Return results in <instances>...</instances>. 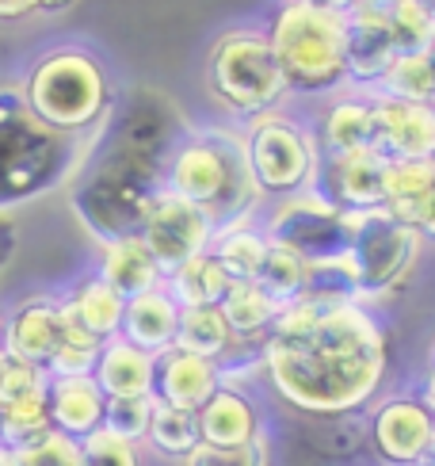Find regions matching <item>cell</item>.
Segmentation results:
<instances>
[{"label": "cell", "mask_w": 435, "mask_h": 466, "mask_svg": "<svg viewBox=\"0 0 435 466\" xmlns=\"http://www.w3.org/2000/svg\"><path fill=\"white\" fill-rule=\"evenodd\" d=\"M389 367L382 321L363 302L294 299L264 340V375L287 405L309 417H344L379 394Z\"/></svg>", "instance_id": "6da1fadb"}, {"label": "cell", "mask_w": 435, "mask_h": 466, "mask_svg": "<svg viewBox=\"0 0 435 466\" xmlns=\"http://www.w3.org/2000/svg\"><path fill=\"white\" fill-rule=\"evenodd\" d=\"M187 130L184 111L157 88H134L115 100L69 180L73 215L100 245L137 238L149 203L165 191L172 149Z\"/></svg>", "instance_id": "7a4b0ae2"}, {"label": "cell", "mask_w": 435, "mask_h": 466, "mask_svg": "<svg viewBox=\"0 0 435 466\" xmlns=\"http://www.w3.org/2000/svg\"><path fill=\"white\" fill-rule=\"evenodd\" d=\"M165 187L195 203L214 222V233L256 218L260 187L248 168V146L241 127H203L187 130L172 149Z\"/></svg>", "instance_id": "3957f363"}, {"label": "cell", "mask_w": 435, "mask_h": 466, "mask_svg": "<svg viewBox=\"0 0 435 466\" xmlns=\"http://www.w3.org/2000/svg\"><path fill=\"white\" fill-rule=\"evenodd\" d=\"M88 142L38 123L24 88L0 85V215L66 187L81 168Z\"/></svg>", "instance_id": "277c9868"}, {"label": "cell", "mask_w": 435, "mask_h": 466, "mask_svg": "<svg viewBox=\"0 0 435 466\" xmlns=\"http://www.w3.org/2000/svg\"><path fill=\"white\" fill-rule=\"evenodd\" d=\"M268 43L287 81L290 100H332L348 92V31L344 15L279 0L268 19Z\"/></svg>", "instance_id": "5b68a950"}, {"label": "cell", "mask_w": 435, "mask_h": 466, "mask_svg": "<svg viewBox=\"0 0 435 466\" xmlns=\"http://www.w3.org/2000/svg\"><path fill=\"white\" fill-rule=\"evenodd\" d=\"M24 96L38 123L76 138H92L115 107V88L104 62L81 46L54 50L35 62Z\"/></svg>", "instance_id": "8992f818"}, {"label": "cell", "mask_w": 435, "mask_h": 466, "mask_svg": "<svg viewBox=\"0 0 435 466\" xmlns=\"http://www.w3.org/2000/svg\"><path fill=\"white\" fill-rule=\"evenodd\" d=\"M207 88L214 104L241 123L287 107L290 100L264 27H229L214 38L207 54Z\"/></svg>", "instance_id": "52a82bcc"}, {"label": "cell", "mask_w": 435, "mask_h": 466, "mask_svg": "<svg viewBox=\"0 0 435 466\" xmlns=\"http://www.w3.org/2000/svg\"><path fill=\"white\" fill-rule=\"evenodd\" d=\"M241 130L248 146L252 180L264 199L275 203L318 187V172H321L318 134H313V123L302 119L290 104L245 123Z\"/></svg>", "instance_id": "ba28073f"}, {"label": "cell", "mask_w": 435, "mask_h": 466, "mask_svg": "<svg viewBox=\"0 0 435 466\" xmlns=\"http://www.w3.org/2000/svg\"><path fill=\"white\" fill-rule=\"evenodd\" d=\"M420 233L398 222L386 207L367 210V215H351V229H348V260L359 276V290L363 302L382 299L389 290H398L412 264L420 257Z\"/></svg>", "instance_id": "9c48e42d"}, {"label": "cell", "mask_w": 435, "mask_h": 466, "mask_svg": "<svg viewBox=\"0 0 435 466\" xmlns=\"http://www.w3.org/2000/svg\"><path fill=\"white\" fill-rule=\"evenodd\" d=\"M260 229L268 233L271 245H283L290 252H298L306 264H318L348 252L351 215L325 203L318 191H302V196L275 199Z\"/></svg>", "instance_id": "30bf717a"}, {"label": "cell", "mask_w": 435, "mask_h": 466, "mask_svg": "<svg viewBox=\"0 0 435 466\" xmlns=\"http://www.w3.org/2000/svg\"><path fill=\"white\" fill-rule=\"evenodd\" d=\"M137 238L146 241V248L153 252V260L161 264V271H176L180 264H187L191 257L210 248L214 241V222L203 215L195 203L180 199L176 191H161L149 210H146V222L137 229Z\"/></svg>", "instance_id": "8fae6325"}, {"label": "cell", "mask_w": 435, "mask_h": 466, "mask_svg": "<svg viewBox=\"0 0 435 466\" xmlns=\"http://www.w3.org/2000/svg\"><path fill=\"white\" fill-rule=\"evenodd\" d=\"M318 196L344 215H367L386 207V157L379 149L344 153V157H321Z\"/></svg>", "instance_id": "7c38bea8"}, {"label": "cell", "mask_w": 435, "mask_h": 466, "mask_svg": "<svg viewBox=\"0 0 435 466\" xmlns=\"http://www.w3.org/2000/svg\"><path fill=\"white\" fill-rule=\"evenodd\" d=\"M374 448L389 466H420L435 459V420L417 394H398L379 405L370 420Z\"/></svg>", "instance_id": "4fadbf2b"}, {"label": "cell", "mask_w": 435, "mask_h": 466, "mask_svg": "<svg viewBox=\"0 0 435 466\" xmlns=\"http://www.w3.org/2000/svg\"><path fill=\"white\" fill-rule=\"evenodd\" d=\"M374 100V149L386 161L435 157V104H409L370 92Z\"/></svg>", "instance_id": "5bb4252c"}, {"label": "cell", "mask_w": 435, "mask_h": 466, "mask_svg": "<svg viewBox=\"0 0 435 466\" xmlns=\"http://www.w3.org/2000/svg\"><path fill=\"white\" fill-rule=\"evenodd\" d=\"M344 31H348V85L355 92H374L389 73V66L401 57L393 31L386 24V12L359 0L344 15Z\"/></svg>", "instance_id": "9a60e30c"}, {"label": "cell", "mask_w": 435, "mask_h": 466, "mask_svg": "<svg viewBox=\"0 0 435 466\" xmlns=\"http://www.w3.org/2000/svg\"><path fill=\"white\" fill-rule=\"evenodd\" d=\"M218 390H222V367L214 360L191 356L184 348H168L153 363V401L161 405L199 413Z\"/></svg>", "instance_id": "2e32d148"}, {"label": "cell", "mask_w": 435, "mask_h": 466, "mask_svg": "<svg viewBox=\"0 0 435 466\" xmlns=\"http://www.w3.org/2000/svg\"><path fill=\"white\" fill-rule=\"evenodd\" d=\"M313 134H318L321 157H344V153L374 149V100L370 92H340L321 104L313 115Z\"/></svg>", "instance_id": "e0dca14e"}, {"label": "cell", "mask_w": 435, "mask_h": 466, "mask_svg": "<svg viewBox=\"0 0 435 466\" xmlns=\"http://www.w3.org/2000/svg\"><path fill=\"white\" fill-rule=\"evenodd\" d=\"M57 340H62V302L54 299L19 302L12 318L5 321V352L43 367V371L57 352Z\"/></svg>", "instance_id": "ac0fdd59"}, {"label": "cell", "mask_w": 435, "mask_h": 466, "mask_svg": "<svg viewBox=\"0 0 435 466\" xmlns=\"http://www.w3.org/2000/svg\"><path fill=\"white\" fill-rule=\"evenodd\" d=\"M46 410L54 432H62L69 440H88L92 432L104 429V410L107 394L96 386L92 375H73V379H50L46 390Z\"/></svg>", "instance_id": "d6986e66"}, {"label": "cell", "mask_w": 435, "mask_h": 466, "mask_svg": "<svg viewBox=\"0 0 435 466\" xmlns=\"http://www.w3.org/2000/svg\"><path fill=\"white\" fill-rule=\"evenodd\" d=\"M199 436L207 448H248L260 443V410L241 386H222L199 413Z\"/></svg>", "instance_id": "ffe728a7"}, {"label": "cell", "mask_w": 435, "mask_h": 466, "mask_svg": "<svg viewBox=\"0 0 435 466\" xmlns=\"http://www.w3.org/2000/svg\"><path fill=\"white\" fill-rule=\"evenodd\" d=\"M176 329H180V302H176L165 287H157V290H146V295L126 302L118 337L149 356H161L176 344Z\"/></svg>", "instance_id": "44dd1931"}, {"label": "cell", "mask_w": 435, "mask_h": 466, "mask_svg": "<svg viewBox=\"0 0 435 466\" xmlns=\"http://www.w3.org/2000/svg\"><path fill=\"white\" fill-rule=\"evenodd\" d=\"M153 363L157 356L134 348L123 337H111L104 340V352L96 360L92 379L107 398H146L153 394Z\"/></svg>", "instance_id": "7402d4cb"}, {"label": "cell", "mask_w": 435, "mask_h": 466, "mask_svg": "<svg viewBox=\"0 0 435 466\" xmlns=\"http://www.w3.org/2000/svg\"><path fill=\"white\" fill-rule=\"evenodd\" d=\"M96 276H100L107 287H115L126 302L146 295V290L165 287V271L153 260V252L146 248L142 238H123V241L104 245L100 271H96Z\"/></svg>", "instance_id": "603a6c76"}, {"label": "cell", "mask_w": 435, "mask_h": 466, "mask_svg": "<svg viewBox=\"0 0 435 466\" xmlns=\"http://www.w3.org/2000/svg\"><path fill=\"white\" fill-rule=\"evenodd\" d=\"M218 309H222V318H226L229 333L237 340L264 344L268 333H271V325L279 321V314H283V302H275L256 279H245V283H229L226 299L218 302Z\"/></svg>", "instance_id": "cb8c5ba5"}, {"label": "cell", "mask_w": 435, "mask_h": 466, "mask_svg": "<svg viewBox=\"0 0 435 466\" xmlns=\"http://www.w3.org/2000/svg\"><path fill=\"white\" fill-rule=\"evenodd\" d=\"M62 306L69 309V318H73L76 325L88 329V333L100 337V340L118 337V329H123L126 299L118 295L115 287H107L100 276H85V279L62 299Z\"/></svg>", "instance_id": "d4e9b609"}, {"label": "cell", "mask_w": 435, "mask_h": 466, "mask_svg": "<svg viewBox=\"0 0 435 466\" xmlns=\"http://www.w3.org/2000/svg\"><path fill=\"white\" fill-rule=\"evenodd\" d=\"M268 233L256 226V222H241V226H226L214 233L210 241V257L222 264V271L233 279V283H245V279H256L260 268L268 260Z\"/></svg>", "instance_id": "484cf974"}, {"label": "cell", "mask_w": 435, "mask_h": 466, "mask_svg": "<svg viewBox=\"0 0 435 466\" xmlns=\"http://www.w3.org/2000/svg\"><path fill=\"white\" fill-rule=\"evenodd\" d=\"M229 276L222 271V264H218L210 257V248L199 252V257H191L187 264H180L176 271H168L165 276V290L180 302V309H191V306H218L226 299L229 290Z\"/></svg>", "instance_id": "4316f807"}, {"label": "cell", "mask_w": 435, "mask_h": 466, "mask_svg": "<svg viewBox=\"0 0 435 466\" xmlns=\"http://www.w3.org/2000/svg\"><path fill=\"white\" fill-rule=\"evenodd\" d=\"M172 348H184L191 356H203V360H222L229 348H233V333L222 318L218 306H191L180 309V329H176V344Z\"/></svg>", "instance_id": "83f0119b"}, {"label": "cell", "mask_w": 435, "mask_h": 466, "mask_svg": "<svg viewBox=\"0 0 435 466\" xmlns=\"http://www.w3.org/2000/svg\"><path fill=\"white\" fill-rule=\"evenodd\" d=\"M302 299L309 302H321V306H348V302H363V290H359V276L344 257H332V260H318L306 268V290ZM367 306V302H363Z\"/></svg>", "instance_id": "f1b7e54d"}, {"label": "cell", "mask_w": 435, "mask_h": 466, "mask_svg": "<svg viewBox=\"0 0 435 466\" xmlns=\"http://www.w3.org/2000/svg\"><path fill=\"white\" fill-rule=\"evenodd\" d=\"M435 191V157L431 161H386V210L405 218L420 199Z\"/></svg>", "instance_id": "f546056e"}, {"label": "cell", "mask_w": 435, "mask_h": 466, "mask_svg": "<svg viewBox=\"0 0 435 466\" xmlns=\"http://www.w3.org/2000/svg\"><path fill=\"white\" fill-rule=\"evenodd\" d=\"M57 302H62V299H57ZM100 352H104V340L92 337L88 329L76 325V321L69 318V309L62 306V340H57V352H54V360H50V367H46V375H50V379L92 375Z\"/></svg>", "instance_id": "4dcf8cb0"}, {"label": "cell", "mask_w": 435, "mask_h": 466, "mask_svg": "<svg viewBox=\"0 0 435 466\" xmlns=\"http://www.w3.org/2000/svg\"><path fill=\"white\" fill-rule=\"evenodd\" d=\"M149 443L161 455H176V459H187L195 448L203 443L199 436V417L187 413V410H172V405L157 401L153 420H149Z\"/></svg>", "instance_id": "1f68e13d"}, {"label": "cell", "mask_w": 435, "mask_h": 466, "mask_svg": "<svg viewBox=\"0 0 435 466\" xmlns=\"http://www.w3.org/2000/svg\"><path fill=\"white\" fill-rule=\"evenodd\" d=\"M389 100H409V104H435V76L428 66V54H401L374 88Z\"/></svg>", "instance_id": "d6a6232c"}, {"label": "cell", "mask_w": 435, "mask_h": 466, "mask_svg": "<svg viewBox=\"0 0 435 466\" xmlns=\"http://www.w3.org/2000/svg\"><path fill=\"white\" fill-rule=\"evenodd\" d=\"M386 12V24L393 31L398 54H424L428 43L435 38V12L424 0H393Z\"/></svg>", "instance_id": "836d02e7"}, {"label": "cell", "mask_w": 435, "mask_h": 466, "mask_svg": "<svg viewBox=\"0 0 435 466\" xmlns=\"http://www.w3.org/2000/svg\"><path fill=\"white\" fill-rule=\"evenodd\" d=\"M306 260L298 257V252H290L283 245H271L268 248V260L260 268V276H256V283H260L268 295L275 302H294V299H302V290H306Z\"/></svg>", "instance_id": "e575fe53"}, {"label": "cell", "mask_w": 435, "mask_h": 466, "mask_svg": "<svg viewBox=\"0 0 435 466\" xmlns=\"http://www.w3.org/2000/svg\"><path fill=\"white\" fill-rule=\"evenodd\" d=\"M50 390V375L43 371V367L35 363H24L15 356H0V417H5L8 410H15V405L24 401H35V398H46Z\"/></svg>", "instance_id": "d590c367"}, {"label": "cell", "mask_w": 435, "mask_h": 466, "mask_svg": "<svg viewBox=\"0 0 435 466\" xmlns=\"http://www.w3.org/2000/svg\"><path fill=\"white\" fill-rule=\"evenodd\" d=\"M157 401L153 394L146 398H107V410H104V429L126 443H137L149 436V420H153Z\"/></svg>", "instance_id": "8d00e7d4"}, {"label": "cell", "mask_w": 435, "mask_h": 466, "mask_svg": "<svg viewBox=\"0 0 435 466\" xmlns=\"http://www.w3.org/2000/svg\"><path fill=\"white\" fill-rule=\"evenodd\" d=\"M81 466H137V451L134 443L100 429L88 440H81Z\"/></svg>", "instance_id": "74e56055"}, {"label": "cell", "mask_w": 435, "mask_h": 466, "mask_svg": "<svg viewBox=\"0 0 435 466\" xmlns=\"http://www.w3.org/2000/svg\"><path fill=\"white\" fill-rule=\"evenodd\" d=\"M15 466H81V443L62 432H50L35 448L15 451Z\"/></svg>", "instance_id": "f35d334b"}, {"label": "cell", "mask_w": 435, "mask_h": 466, "mask_svg": "<svg viewBox=\"0 0 435 466\" xmlns=\"http://www.w3.org/2000/svg\"><path fill=\"white\" fill-rule=\"evenodd\" d=\"M187 466H264V443H248V448H207L199 443Z\"/></svg>", "instance_id": "ab89813d"}, {"label": "cell", "mask_w": 435, "mask_h": 466, "mask_svg": "<svg viewBox=\"0 0 435 466\" xmlns=\"http://www.w3.org/2000/svg\"><path fill=\"white\" fill-rule=\"evenodd\" d=\"M401 222L417 229L420 238H431V241H435V191H431L428 199H420L417 207H412V210H409V215H405Z\"/></svg>", "instance_id": "60d3db41"}, {"label": "cell", "mask_w": 435, "mask_h": 466, "mask_svg": "<svg viewBox=\"0 0 435 466\" xmlns=\"http://www.w3.org/2000/svg\"><path fill=\"white\" fill-rule=\"evenodd\" d=\"M15 245H19V229L12 222V215H0V271H5L15 257Z\"/></svg>", "instance_id": "b9f144b4"}, {"label": "cell", "mask_w": 435, "mask_h": 466, "mask_svg": "<svg viewBox=\"0 0 435 466\" xmlns=\"http://www.w3.org/2000/svg\"><path fill=\"white\" fill-rule=\"evenodd\" d=\"M290 5H302V8H318V12H332V15H348L359 0H290Z\"/></svg>", "instance_id": "7bdbcfd3"}, {"label": "cell", "mask_w": 435, "mask_h": 466, "mask_svg": "<svg viewBox=\"0 0 435 466\" xmlns=\"http://www.w3.org/2000/svg\"><path fill=\"white\" fill-rule=\"evenodd\" d=\"M43 0H0V19H19V15H31L38 12Z\"/></svg>", "instance_id": "ee69618b"}, {"label": "cell", "mask_w": 435, "mask_h": 466, "mask_svg": "<svg viewBox=\"0 0 435 466\" xmlns=\"http://www.w3.org/2000/svg\"><path fill=\"white\" fill-rule=\"evenodd\" d=\"M420 405H424V410H428V417L435 420V371H428L424 375V382H420Z\"/></svg>", "instance_id": "f6af8a7d"}, {"label": "cell", "mask_w": 435, "mask_h": 466, "mask_svg": "<svg viewBox=\"0 0 435 466\" xmlns=\"http://www.w3.org/2000/svg\"><path fill=\"white\" fill-rule=\"evenodd\" d=\"M76 0H43V5H38V12H66V8H73Z\"/></svg>", "instance_id": "bcb514c9"}, {"label": "cell", "mask_w": 435, "mask_h": 466, "mask_svg": "<svg viewBox=\"0 0 435 466\" xmlns=\"http://www.w3.org/2000/svg\"><path fill=\"white\" fill-rule=\"evenodd\" d=\"M0 466H15V451L8 448V443H0Z\"/></svg>", "instance_id": "7dc6e473"}, {"label": "cell", "mask_w": 435, "mask_h": 466, "mask_svg": "<svg viewBox=\"0 0 435 466\" xmlns=\"http://www.w3.org/2000/svg\"><path fill=\"white\" fill-rule=\"evenodd\" d=\"M424 54H428V66H431V76H435V38H431V43H428V50H424Z\"/></svg>", "instance_id": "c3c4849f"}, {"label": "cell", "mask_w": 435, "mask_h": 466, "mask_svg": "<svg viewBox=\"0 0 435 466\" xmlns=\"http://www.w3.org/2000/svg\"><path fill=\"white\" fill-rule=\"evenodd\" d=\"M0 356H5V325H0Z\"/></svg>", "instance_id": "681fc988"}, {"label": "cell", "mask_w": 435, "mask_h": 466, "mask_svg": "<svg viewBox=\"0 0 435 466\" xmlns=\"http://www.w3.org/2000/svg\"><path fill=\"white\" fill-rule=\"evenodd\" d=\"M431 371H435V340H431Z\"/></svg>", "instance_id": "f907efd6"}, {"label": "cell", "mask_w": 435, "mask_h": 466, "mask_svg": "<svg viewBox=\"0 0 435 466\" xmlns=\"http://www.w3.org/2000/svg\"><path fill=\"white\" fill-rule=\"evenodd\" d=\"M424 5H428V8H431V12H435V0H424Z\"/></svg>", "instance_id": "816d5d0a"}, {"label": "cell", "mask_w": 435, "mask_h": 466, "mask_svg": "<svg viewBox=\"0 0 435 466\" xmlns=\"http://www.w3.org/2000/svg\"><path fill=\"white\" fill-rule=\"evenodd\" d=\"M428 462H431V466H435V459H428Z\"/></svg>", "instance_id": "f5cc1de1"}, {"label": "cell", "mask_w": 435, "mask_h": 466, "mask_svg": "<svg viewBox=\"0 0 435 466\" xmlns=\"http://www.w3.org/2000/svg\"><path fill=\"white\" fill-rule=\"evenodd\" d=\"M420 466H431V462H420Z\"/></svg>", "instance_id": "db71d44e"}]
</instances>
